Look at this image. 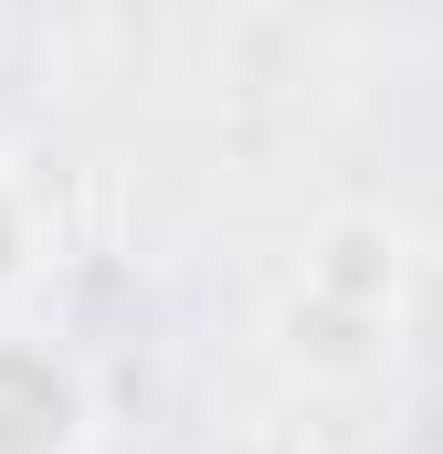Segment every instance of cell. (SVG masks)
Wrapping results in <instances>:
<instances>
[{"label":"cell","mask_w":443,"mask_h":454,"mask_svg":"<svg viewBox=\"0 0 443 454\" xmlns=\"http://www.w3.org/2000/svg\"><path fill=\"white\" fill-rule=\"evenodd\" d=\"M85 434H96L85 370L43 328H0V454H85Z\"/></svg>","instance_id":"6da1fadb"},{"label":"cell","mask_w":443,"mask_h":454,"mask_svg":"<svg viewBox=\"0 0 443 454\" xmlns=\"http://www.w3.org/2000/svg\"><path fill=\"white\" fill-rule=\"evenodd\" d=\"M296 286H307L317 307H348V317L391 328V307H401V232L380 223V212H338V223H317Z\"/></svg>","instance_id":"7a4b0ae2"},{"label":"cell","mask_w":443,"mask_h":454,"mask_svg":"<svg viewBox=\"0 0 443 454\" xmlns=\"http://www.w3.org/2000/svg\"><path fill=\"white\" fill-rule=\"evenodd\" d=\"M275 348H285V370H307V380H369L380 370V348L391 328H369V317H348V307H317L307 286L275 307Z\"/></svg>","instance_id":"3957f363"},{"label":"cell","mask_w":443,"mask_h":454,"mask_svg":"<svg viewBox=\"0 0 443 454\" xmlns=\"http://www.w3.org/2000/svg\"><path fill=\"white\" fill-rule=\"evenodd\" d=\"M32 264H43V191H32L21 169H0V296H11Z\"/></svg>","instance_id":"277c9868"},{"label":"cell","mask_w":443,"mask_h":454,"mask_svg":"<svg viewBox=\"0 0 443 454\" xmlns=\"http://www.w3.org/2000/svg\"><path fill=\"white\" fill-rule=\"evenodd\" d=\"M222 454H307V444H296V434H275V423H253V434H232Z\"/></svg>","instance_id":"5b68a950"}]
</instances>
